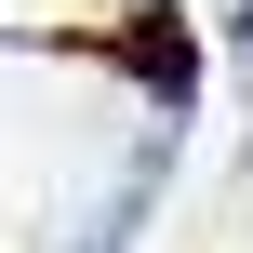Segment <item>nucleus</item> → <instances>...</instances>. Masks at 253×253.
I'll use <instances>...</instances> for the list:
<instances>
[{
	"label": "nucleus",
	"mask_w": 253,
	"mask_h": 253,
	"mask_svg": "<svg viewBox=\"0 0 253 253\" xmlns=\"http://www.w3.org/2000/svg\"><path fill=\"white\" fill-rule=\"evenodd\" d=\"M67 53H107V67H147L160 93H187V80H200V53H187V27H173V13H133V27H80Z\"/></svg>",
	"instance_id": "f257e3e1"
}]
</instances>
